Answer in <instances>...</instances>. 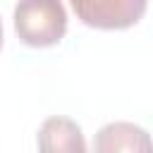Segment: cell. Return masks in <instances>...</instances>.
<instances>
[{
    "label": "cell",
    "mask_w": 153,
    "mask_h": 153,
    "mask_svg": "<svg viewBox=\"0 0 153 153\" xmlns=\"http://www.w3.org/2000/svg\"><path fill=\"white\" fill-rule=\"evenodd\" d=\"M14 31L29 48L57 45L67 33L62 0H19L14 5Z\"/></svg>",
    "instance_id": "cell-1"
},
{
    "label": "cell",
    "mask_w": 153,
    "mask_h": 153,
    "mask_svg": "<svg viewBox=\"0 0 153 153\" xmlns=\"http://www.w3.org/2000/svg\"><path fill=\"white\" fill-rule=\"evenodd\" d=\"M76 19L91 29L122 31L139 24L148 0H69Z\"/></svg>",
    "instance_id": "cell-2"
},
{
    "label": "cell",
    "mask_w": 153,
    "mask_h": 153,
    "mask_svg": "<svg viewBox=\"0 0 153 153\" xmlns=\"http://www.w3.org/2000/svg\"><path fill=\"white\" fill-rule=\"evenodd\" d=\"M93 148L98 153H117V151H131V153H151L153 139L148 131L134 122H110L98 129L93 139Z\"/></svg>",
    "instance_id": "cell-3"
},
{
    "label": "cell",
    "mask_w": 153,
    "mask_h": 153,
    "mask_svg": "<svg viewBox=\"0 0 153 153\" xmlns=\"http://www.w3.org/2000/svg\"><path fill=\"white\" fill-rule=\"evenodd\" d=\"M38 151L43 153H84L86 139L81 127L69 117H48L36 136Z\"/></svg>",
    "instance_id": "cell-4"
},
{
    "label": "cell",
    "mask_w": 153,
    "mask_h": 153,
    "mask_svg": "<svg viewBox=\"0 0 153 153\" xmlns=\"http://www.w3.org/2000/svg\"><path fill=\"white\" fill-rule=\"evenodd\" d=\"M2 41L5 38H2V19H0V50H2Z\"/></svg>",
    "instance_id": "cell-5"
}]
</instances>
